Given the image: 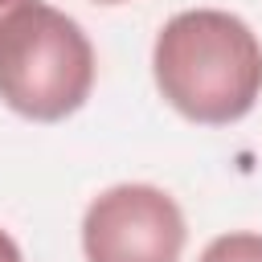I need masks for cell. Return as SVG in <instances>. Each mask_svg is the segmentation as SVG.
<instances>
[{
  "instance_id": "obj_1",
  "label": "cell",
  "mask_w": 262,
  "mask_h": 262,
  "mask_svg": "<svg viewBox=\"0 0 262 262\" xmlns=\"http://www.w3.org/2000/svg\"><path fill=\"white\" fill-rule=\"evenodd\" d=\"M151 78L172 111L201 127H225L262 94V41L221 8L176 12L151 45Z\"/></svg>"
},
{
  "instance_id": "obj_3",
  "label": "cell",
  "mask_w": 262,
  "mask_h": 262,
  "mask_svg": "<svg viewBox=\"0 0 262 262\" xmlns=\"http://www.w3.org/2000/svg\"><path fill=\"white\" fill-rule=\"evenodd\" d=\"M188 225L156 184H115L82 213L86 262H180Z\"/></svg>"
},
{
  "instance_id": "obj_6",
  "label": "cell",
  "mask_w": 262,
  "mask_h": 262,
  "mask_svg": "<svg viewBox=\"0 0 262 262\" xmlns=\"http://www.w3.org/2000/svg\"><path fill=\"white\" fill-rule=\"evenodd\" d=\"M12 4H20V0H0V16H4V12L12 8Z\"/></svg>"
},
{
  "instance_id": "obj_7",
  "label": "cell",
  "mask_w": 262,
  "mask_h": 262,
  "mask_svg": "<svg viewBox=\"0 0 262 262\" xmlns=\"http://www.w3.org/2000/svg\"><path fill=\"white\" fill-rule=\"evenodd\" d=\"M98 4H123V0H98Z\"/></svg>"
},
{
  "instance_id": "obj_5",
  "label": "cell",
  "mask_w": 262,
  "mask_h": 262,
  "mask_svg": "<svg viewBox=\"0 0 262 262\" xmlns=\"http://www.w3.org/2000/svg\"><path fill=\"white\" fill-rule=\"evenodd\" d=\"M0 262H25V258H20V246H16L4 229H0Z\"/></svg>"
},
{
  "instance_id": "obj_4",
  "label": "cell",
  "mask_w": 262,
  "mask_h": 262,
  "mask_svg": "<svg viewBox=\"0 0 262 262\" xmlns=\"http://www.w3.org/2000/svg\"><path fill=\"white\" fill-rule=\"evenodd\" d=\"M201 262H262V233H221L205 246Z\"/></svg>"
},
{
  "instance_id": "obj_2",
  "label": "cell",
  "mask_w": 262,
  "mask_h": 262,
  "mask_svg": "<svg viewBox=\"0 0 262 262\" xmlns=\"http://www.w3.org/2000/svg\"><path fill=\"white\" fill-rule=\"evenodd\" d=\"M94 90V45L74 16L20 0L0 16V102L33 123H61Z\"/></svg>"
}]
</instances>
